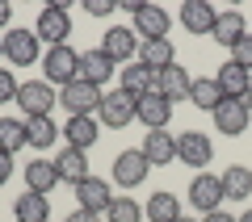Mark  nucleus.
Returning <instances> with one entry per match:
<instances>
[{"label": "nucleus", "instance_id": "f257e3e1", "mask_svg": "<svg viewBox=\"0 0 252 222\" xmlns=\"http://www.w3.org/2000/svg\"><path fill=\"white\" fill-rule=\"evenodd\" d=\"M42 80L51 84H72V80H80V51H72V46L63 42V46H46V55H42Z\"/></svg>", "mask_w": 252, "mask_h": 222}, {"label": "nucleus", "instance_id": "f03ea898", "mask_svg": "<svg viewBox=\"0 0 252 222\" xmlns=\"http://www.w3.org/2000/svg\"><path fill=\"white\" fill-rule=\"evenodd\" d=\"M101 97H105V92H101L97 84H89V80H72V84H63V88H59V105L67 109V117L97 113V109H101Z\"/></svg>", "mask_w": 252, "mask_h": 222}, {"label": "nucleus", "instance_id": "7ed1b4c3", "mask_svg": "<svg viewBox=\"0 0 252 222\" xmlns=\"http://www.w3.org/2000/svg\"><path fill=\"white\" fill-rule=\"evenodd\" d=\"M55 105H59V92H55L46 80H26L17 88V109L26 117H51Z\"/></svg>", "mask_w": 252, "mask_h": 222}, {"label": "nucleus", "instance_id": "20e7f679", "mask_svg": "<svg viewBox=\"0 0 252 222\" xmlns=\"http://www.w3.org/2000/svg\"><path fill=\"white\" fill-rule=\"evenodd\" d=\"M4 38V59L13 63V67H34L38 59H42V42H38L34 29H9V34H0Z\"/></svg>", "mask_w": 252, "mask_h": 222}, {"label": "nucleus", "instance_id": "39448f33", "mask_svg": "<svg viewBox=\"0 0 252 222\" xmlns=\"http://www.w3.org/2000/svg\"><path fill=\"white\" fill-rule=\"evenodd\" d=\"M34 34H38V42H46V46H63L67 42V34H72V17H67V4H46L42 13H38V26H34Z\"/></svg>", "mask_w": 252, "mask_h": 222}, {"label": "nucleus", "instance_id": "423d86ee", "mask_svg": "<svg viewBox=\"0 0 252 222\" xmlns=\"http://www.w3.org/2000/svg\"><path fill=\"white\" fill-rule=\"evenodd\" d=\"M130 17H135V34H139V42H160V38H168V26H172V17H168V9H160V4H139L135 13H130Z\"/></svg>", "mask_w": 252, "mask_h": 222}, {"label": "nucleus", "instance_id": "0eeeda50", "mask_svg": "<svg viewBox=\"0 0 252 222\" xmlns=\"http://www.w3.org/2000/svg\"><path fill=\"white\" fill-rule=\"evenodd\" d=\"M177 160L185 164V168H210V160H215V142H210V134H202V130L177 134Z\"/></svg>", "mask_w": 252, "mask_h": 222}, {"label": "nucleus", "instance_id": "6e6552de", "mask_svg": "<svg viewBox=\"0 0 252 222\" xmlns=\"http://www.w3.org/2000/svg\"><path fill=\"white\" fill-rule=\"evenodd\" d=\"M223 180L215 176V172H198V176L189 180V205L198 214H215L219 205H223Z\"/></svg>", "mask_w": 252, "mask_h": 222}, {"label": "nucleus", "instance_id": "1a4fd4ad", "mask_svg": "<svg viewBox=\"0 0 252 222\" xmlns=\"http://www.w3.org/2000/svg\"><path fill=\"white\" fill-rule=\"evenodd\" d=\"M147 168H152V164H147V155L139 151H118L114 155V185L118 189H139L147 180Z\"/></svg>", "mask_w": 252, "mask_h": 222}, {"label": "nucleus", "instance_id": "9d476101", "mask_svg": "<svg viewBox=\"0 0 252 222\" xmlns=\"http://www.w3.org/2000/svg\"><path fill=\"white\" fill-rule=\"evenodd\" d=\"M97 122L109 126V130L130 126V122H135V97H126L122 88H118V92H105V97H101V109H97Z\"/></svg>", "mask_w": 252, "mask_h": 222}, {"label": "nucleus", "instance_id": "9b49d317", "mask_svg": "<svg viewBox=\"0 0 252 222\" xmlns=\"http://www.w3.org/2000/svg\"><path fill=\"white\" fill-rule=\"evenodd\" d=\"M139 34L130 26H109L105 34H101V51L109 55L114 63H126V59H139Z\"/></svg>", "mask_w": 252, "mask_h": 222}, {"label": "nucleus", "instance_id": "f8f14e48", "mask_svg": "<svg viewBox=\"0 0 252 222\" xmlns=\"http://www.w3.org/2000/svg\"><path fill=\"white\" fill-rule=\"evenodd\" d=\"M135 122H143V130H168L172 122V101L160 92H147L135 101Z\"/></svg>", "mask_w": 252, "mask_h": 222}, {"label": "nucleus", "instance_id": "ddd939ff", "mask_svg": "<svg viewBox=\"0 0 252 222\" xmlns=\"http://www.w3.org/2000/svg\"><path fill=\"white\" fill-rule=\"evenodd\" d=\"M210 117H215V130L223 134V139H240V134L248 130V122H252V113H248L244 101H223Z\"/></svg>", "mask_w": 252, "mask_h": 222}, {"label": "nucleus", "instance_id": "4468645a", "mask_svg": "<svg viewBox=\"0 0 252 222\" xmlns=\"http://www.w3.org/2000/svg\"><path fill=\"white\" fill-rule=\"evenodd\" d=\"M215 84H219V92H223V101H244V97H248V88H252V71H244L240 63L227 59L223 67H219Z\"/></svg>", "mask_w": 252, "mask_h": 222}, {"label": "nucleus", "instance_id": "2eb2a0df", "mask_svg": "<svg viewBox=\"0 0 252 222\" xmlns=\"http://www.w3.org/2000/svg\"><path fill=\"white\" fill-rule=\"evenodd\" d=\"M210 38H215L219 46H227V51H235V46L248 38V21H244V13H240V9L219 13V21H215V29H210Z\"/></svg>", "mask_w": 252, "mask_h": 222}, {"label": "nucleus", "instance_id": "dca6fc26", "mask_svg": "<svg viewBox=\"0 0 252 222\" xmlns=\"http://www.w3.org/2000/svg\"><path fill=\"white\" fill-rule=\"evenodd\" d=\"M76 201H80V210H93V214H105L109 201H114V185L101 176H89L76 185Z\"/></svg>", "mask_w": 252, "mask_h": 222}, {"label": "nucleus", "instance_id": "f3484780", "mask_svg": "<svg viewBox=\"0 0 252 222\" xmlns=\"http://www.w3.org/2000/svg\"><path fill=\"white\" fill-rule=\"evenodd\" d=\"M55 172H59L63 185H80V180H89V151H76V147H63L59 155H55Z\"/></svg>", "mask_w": 252, "mask_h": 222}, {"label": "nucleus", "instance_id": "a211bd4d", "mask_svg": "<svg viewBox=\"0 0 252 222\" xmlns=\"http://www.w3.org/2000/svg\"><path fill=\"white\" fill-rule=\"evenodd\" d=\"M139 151L147 155V164H152V168H164V164L177 160V134H168V130H147Z\"/></svg>", "mask_w": 252, "mask_h": 222}, {"label": "nucleus", "instance_id": "6ab92c4d", "mask_svg": "<svg viewBox=\"0 0 252 222\" xmlns=\"http://www.w3.org/2000/svg\"><path fill=\"white\" fill-rule=\"evenodd\" d=\"M63 139H67V147H76V151H89L93 142L101 139V122H97V113L67 117V126H63Z\"/></svg>", "mask_w": 252, "mask_h": 222}, {"label": "nucleus", "instance_id": "aec40b11", "mask_svg": "<svg viewBox=\"0 0 252 222\" xmlns=\"http://www.w3.org/2000/svg\"><path fill=\"white\" fill-rule=\"evenodd\" d=\"M21 172H26V189H30V193H42V197H51L55 189L63 185L51 160H30L26 168H21Z\"/></svg>", "mask_w": 252, "mask_h": 222}, {"label": "nucleus", "instance_id": "412c9836", "mask_svg": "<svg viewBox=\"0 0 252 222\" xmlns=\"http://www.w3.org/2000/svg\"><path fill=\"white\" fill-rule=\"evenodd\" d=\"M189 84H193V76H189L181 63H172V67H164L160 76H156V92H160V97H168L172 105L189 97Z\"/></svg>", "mask_w": 252, "mask_h": 222}, {"label": "nucleus", "instance_id": "4be33fe9", "mask_svg": "<svg viewBox=\"0 0 252 222\" xmlns=\"http://www.w3.org/2000/svg\"><path fill=\"white\" fill-rule=\"evenodd\" d=\"M219 21V13L210 9L206 0H185L181 4V26H185V34H210Z\"/></svg>", "mask_w": 252, "mask_h": 222}, {"label": "nucleus", "instance_id": "5701e85b", "mask_svg": "<svg viewBox=\"0 0 252 222\" xmlns=\"http://www.w3.org/2000/svg\"><path fill=\"white\" fill-rule=\"evenodd\" d=\"M118 88L139 101V97H147V92H156V71H147L143 63H130V67L118 71Z\"/></svg>", "mask_w": 252, "mask_h": 222}, {"label": "nucleus", "instance_id": "b1692460", "mask_svg": "<svg viewBox=\"0 0 252 222\" xmlns=\"http://www.w3.org/2000/svg\"><path fill=\"white\" fill-rule=\"evenodd\" d=\"M114 71H118V63L109 59L101 46H97V51H84V55H80V80H89V84H97V88H101V84H105Z\"/></svg>", "mask_w": 252, "mask_h": 222}, {"label": "nucleus", "instance_id": "393cba45", "mask_svg": "<svg viewBox=\"0 0 252 222\" xmlns=\"http://www.w3.org/2000/svg\"><path fill=\"white\" fill-rule=\"evenodd\" d=\"M219 180H223V197H227V201H248V197H252V168H244V164L223 168Z\"/></svg>", "mask_w": 252, "mask_h": 222}, {"label": "nucleus", "instance_id": "a878e982", "mask_svg": "<svg viewBox=\"0 0 252 222\" xmlns=\"http://www.w3.org/2000/svg\"><path fill=\"white\" fill-rule=\"evenodd\" d=\"M135 63H143L147 71H156V76H160L164 67H172V63H177V46H172L168 38H160V42H143Z\"/></svg>", "mask_w": 252, "mask_h": 222}, {"label": "nucleus", "instance_id": "bb28decb", "mask_svg": "<svg viewBox=\"0 0 252 222\" xmlns=\"http://www.w3.org/2000/svg\"><path fill=\"white\" fill-rule=\"evenodd\" d=\"M13 218L17 222H51V197L42 193H21L17 201H13Z\"/></svg>", "mask_w": 252, "mask_h": 222}, {"label": "nucleus", "instance_id": "cd10ccee", "mask_svg": "<svg viewBox=\"0 0 252 222\" xmlns=\"http://www.w3.org/2000/svg\"><path fill=\"white\" fill-rule=\"evenodd\" d=\"M143 218H147V222H177V218H181V201H177V193H168V189L152 193V201L143 205Z\"/></svg>", "mask_w": 252, "mask_h": 222}, {"label": "nucleus", "instance_id": "c85d7f7f", "mask_svg": "<svg viewBox=\"0 0 252 222\" xmlns=\"http://www.w3.org/2000/svg\"><path fill=\"white\" fill-rule=\"evenodd\" d=\"M63 139V130L55 126V117H26V142L38 151H51V142Z\"/></svg>", "mask_w": 252, "mask_h": 222}, {"label": "nucleus", "instance_id": "c756f323", "mask_svg": "<svg viewBox=\"0 0 252 222\" xmlns=\"http://www.w3.org/2000/svg\"><path fill=\"white\" fill-rule=\"evenodd\" d=\"M189 101L198 109H206V113H215L219 105H223V92H219L215 76H193V84H189Z\"/></svg>", "mask_w": 252, "mask_h": 222}, {"label": "nucleus", "instance_id": "7c9ffc66", "mask_svg": "<svg viewBox=\"0 0 252 222\" xmlns=\"http://www.w3.org/2000/svg\"><path fill=\"white\" fill-rule=\"evenodd\" d=\"M21 147H30V142H26V122H17V117H0V151L17 155Z\"/></svg>", "mask_w": 252, "mask_h": 222}, {"label": "nucleus", "instance_id": "2f4dec72", "mask_svg": "<svg viewBox=\"0 0 252 222\" xmlns=\"http://www.w3.org/2000/svg\"><path fill=\"white\" fill-rule=\"evenodd\" d=\"M105 222H143V205L135 197H114L105 210Z\"/></svg>", "mask_w": 252, "mask_h": 222}, {"label": "nucleus", "instance_id": "473e14b6", "mask_svg": "<svg viewBox=\"0 0 252 222\" xmlns=\"http://www.w3.org/2000/svg\"><path fill=\"white\" fill-rule=\"evenodd\" d=\"M17 76H13L9 67H0V105H9V101H17Z\"/></svg>", "mask_w": 252, "mask_h": 222}, {"label": "nucleus", "instance_id": "72a5a7b5", "mask_svg": "<svg viewBox=\"0 0 252 222\" xmlns=\"http://www.w3.org/2000/svg\"><path fill=\"white\" fill-rule=\"evenodd\" d=\"M84 13L89 17H109V13H118V0H84Z\"/></svg>", "mask_w": 252, "mask_h": 222}, {"label": "nucleus", "instance_id": "f704fd0d", "mask_svg": "<svg viewBox=\"0 0 252 222\" xmlns=\"http://www.w3.org/2000/svg\"><path fill=\"white\" fill-rule=\"evenodd\" d=\"M231 63H240L244 71H252V34H248V38H244V42L231 51Z\"/></svg>", "mask_w": 252, "mask_h": 222}, {"label": "nucleus", "instance_id": "c9c22d12", "mask_svg": "<svg viewBox=\"0 0 252 222\" xmlns=\"http://www.w3.org/2000/svg\"><path fill=\"white\" fill-rule=\"evenodd\" d=\"M13 164H17V155L0 151V185H9V176H13Z\"/></svg>", "mask_w": 252, "mask_h": 222}, {"label": "nucleus", "instance_id": "e433bc0d", "mask_svg": "<svg viewBox=\"0 0 252 222\" xmlns=\"http://www.w3.org/2000/svg\"><path fill=\"white\" fill-rule=\"evenodd\" d=\"M63 222H101V214H93V210H80V205H76V210L67 214Z\"/></svg>", "mask_w": 252, "mask_h": 222}, {"label": "nucleus", "instance_id": "4c0bfd02", "mask_svg": "<svg viewBox=\"0 0 252 222\" xmlns=\"http://www.w3.org/2000/svg\"><path fill=\"white\" fill-rule=\"evenodd\" d=\"M202 222H240L235 214H223V210H215V214H202Z\"/></svg>", "mask_w": 252, "mask_h": 222}, {"label": "nucleus", "instance_id": "58836bf2", "mask_svg": "<svg viewBox=\"0 0 252 222\" xmlns=\"http://www.w3.org/2000/svg\"><path fill=\"white\" fill-rule=\"evenodd\" d=\"M9 21H13V4H9V0H0V29L9 26Z\"/></svg>", "mask_w": 252, "mask_h": 222}, {"label": "nucleus", "instance_id": "ea45409f", "mask_svg": "<svg viewBox=\"0 0 252 222\" xmlns=\"http://www.w3.org/2000/svg\"><path fill=\"white\" fill-rule=\"evenodd\" d=\"M244 105H248V113H252V88H248V97H244Z\"/></svg>", "mask_w": 252, "mask_h": 222}, {"label": "nucleus", "instance_id": "a19ab883", "mask_svg": "<svg viewBox=\"0 0 252 222\" xmlns=\"http://www.w3.org/2000/svg\"><path fill=\"white\" fill-rule=\"evenodd\" d=\"M240 222H252V210H244V214H240Z\"/></svg>", "mask_w": 252, "mask_h": 222}, {"label": "nucleus", "instance_id": "79ce46f5", "mask_svg": "<svg viewBox=\"0 0 252 222\" xmlns=\"http://www.w3.org/2000/svg\"><path fill=\"white\" fill-rule=\"evenodd\" d=\"M0 59H4V38H0Z\"/></svg>", "mask_w": 252, "mask_h": 222}, {"label": "nucleus", "instance_id": "37998d69", "mask_svg": "<svg viewBox=\"0 0 252 222\" xmlns=\"http://www.w3.org/2000/svg\"><path fill=\"white\" fill-rule=\"evenodd\" d=\"M177 222H193V218H185V214H181V218H177Z\"/></svg>", "mask_w": 252, "mask_h": 222}]
</instances>
